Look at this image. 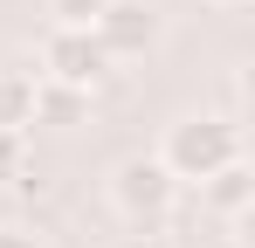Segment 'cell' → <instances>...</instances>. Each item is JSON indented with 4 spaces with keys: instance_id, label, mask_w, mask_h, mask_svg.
<instances>
[{
    "instance_id": "9",
    "label": "cell",
    "mask_w": 255,
    "mask_h": 248,
    "mask_svg": "<svg viewBox=\"0 0 255 248\" xmlns=\"http://www.w3.org/2000/svg\"><path fill=\"white\" fill-rule=\"evenodd\" d=\"M0 248H35V235H21V228H0Z\"/></svg>"
},
{
    "instance_id": "1",
    "label": "cell",
    "mask_w": 255,
    "mask_h": 248,
    "mask_svg": "<svg viewBox=\"0 0 255 248\" xmlns=\"http://www.w3.org/2000/svg\"><path fill=\"white\" fill-rule=\"evenodd\" d=\"M242 159V124L235 118H179L166 124V145H159V165L172 179H207L214 165Z\"/></svg>"
},
{
    "instance_id": "3",
    "label": "cell",
    "mask_w": 255,
    "mask_h": 248,
    "mask_svg": "<svg viewBox=\"0 0 255 248\" xmlns=\"http://www.w3.org/2000/svg\"><path fill=\"white\" fill-rule=\"evenodd\" d=\"M104 76H111V55L97 48L90 28H48V35H42V83L83 90V97H90Z\"/></svg>"
},
{
    "instance_id": "6",
    "label": "cell",
    "mask_w": 255,
    "mask_h": 248,
    "mask_svg": "<svg viewBox=\"0 0 255 248\" xmlns=\"http://www.w3.org/2000/svg\"><path fill=\"white\" fill-rule=\"evenodd\" d=\"M35 90H42V76H28V69H0V131L35 124Z\"/></svg>"
},
{
    "instance_id": "5",
    "label": "cell",
    "mask_w": 255,
    "mask_h": 248,
    "mask_svg": "<svg viewBox=\"0 0 255 248\" xmlns=\"http://www.w3.org/2000/svg\"><path fill=\"white\" fill-rule=\"evenodd\" d=\"M193 186H200V200H207L221 221H249V207H255V172H249V159L214 165L207 179H193Z\"/></svg>"
},
{
    "instance_id": "10",
    "label": "cell",
    "mask_w": 255,
    "mask_h": 248,
    "mask_svg": "<svg viewBox=\"0 0 255 248\" xmlns=\"http://www.w3.org/2000/svg\"><path fill=\"white\" fill-rule=\"evenodd\" d=\"M214 7H249V0H214Z\"/></svg>"
},
{
    "instance_id": "7",
    "label": "cell",
    "mask_w": 255,
    "mask_h": 248,
    "mask_svg": "<svg viewBox=\"0 0 255 248\" xmlns=\"http://www.w3.org/2000/svg\"><path fill=\"white\" fill-rule=\"evenodd\" d=\"M97 14H104V0H48V21L55 28H90Z\"/></svg>"
},
{
    "instance_id": "2",
    "label": "cell",
    "mask_w": 255,
    "mask_h": 248,
    "mask_svg": "<svg viewBox=\"0 0 255 248\" xmlns=\"http://www.w3.org/2000/svg\"><path fill=\"white\" fill-rule=\"evenodd\" d=\"M172 193H179V179L159 165V152H152V159H125L111 172V207L125 214L131 228H159L172 214Z\"/></svg>"
},
{
    "instance_id": "11",
    "label": "cell",
    "mask_w": 255,
    "mask_h": 248,
    "mask_svg": "<svg viewBox=\"0 0 255 248\" xmlns=\"http://www.w3.org/2000/svg\"><path fill=\"white\" fill-rule=\"evenodd\" d=\"M152 248H166V242H152Z\"/></svg>"
},
{
    "instance_id": "8",
    "label": "cell",
    "mask_w": 255,
    "mask_h": 248,
    "mask_svg": "<svg viewBox=\"0 0 255 248\" xmlns=\"http://www.w3.org/2000/svg\"><path fill=\"white\" fill-rule=\"evenodd\" d=\"M21 179V131H0V186Z\"/></svg>"
},
{
    "instance_id": "4",
    "label": "cell",
    "mask_w": 255,
    "mask_h": 248,
    "mask_svg": "<svg viewBox=\"0 0 255 248\" xmlns=\"http://www.w3.org/2000/svg\"><path fill=\"white\" fill-rule=\"evenodd\" d=\"M97 48L111 62H138L145 48H159V7L152 0H104V14L90 21Z\"/></svg>"
}]
</instances>
